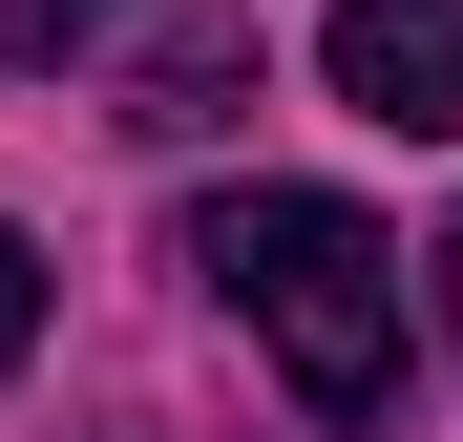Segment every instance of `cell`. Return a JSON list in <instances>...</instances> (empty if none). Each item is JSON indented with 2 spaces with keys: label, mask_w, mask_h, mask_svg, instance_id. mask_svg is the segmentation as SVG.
Segmentation results:
<instances>
[{
  "label": "cell",
  "mask_w": 463,
  "mask_h": 442,
  "mask_svg": "<svg viewBox=\"0 0 463 442\" xmlns=\"http://www.w3.org/2000/svg\"><path fill=\"white\" fill-rule=\"evenodd\" d=\"M190 274H211L232 316L274 337L295 421H337V442H379V421H401V380H421L401 232H358L337 190H211V211H190Z\"/></svg>",
  "instance_id": "6da1fadb"
},
{
  "label": "cell",
  "mask_w": 463,
  "mask_h": 442,
  "mask_svg": "<svg viewBox=\"0 0 463 442\" xmlns=\"http://www.w3.org/2000/svg\"><path fill=\"white\" fill-rule=\"evenodd\" d=\"M317 63H337V106H358V127H401V147L463 127V0H337Z\"/></svg>",
  "instance_id": "7a4b0ae2"
},
{
  "label": "cell",
  "mask_w": 463,
  "mask_h": 442,
  "mask_svg": "<svg viewBox=\"0 0 463 442\" xmlns=\"http://www.w3.org/2000/svg\"><path fill=\"white\" fill-rule=\"evenodd\" d=\"M232 106H253V22H190L169 63H147V106H127V127H232Z\"/></svg>",
  "instance_id": "3957f363"
},
{
  "label": "cell",
  "mask_w": 463,
  "mask_h": 442,
  "mask_svg": "<svg viewBox=\"0 0 463 442\" xmlns=\"http://www.w3.org/2000/svg\"><path fill=\"white\" fill-rule=\"evenodd\" d=\"M106 22H127V0H0V63H22V85H63Z\"/></svg>",
  "instance_id": "277c9868"
},
{
  "label": "cell",
  "mask_w": 463,
  "mask_h": 442,
  "mask_svg": "<svg viewBox=\"0 0 463 442\" xmlns=\"http://www.w3.org/2000/svg\"><path fill=\"white\" fill-rule=\"evenodd\" d=\"M22 337H43V253L0 232V380H22Z\"/></svg>",
  "instance_id": "5b68a950"
},
{
  "label": "cell",
  "mask_w": 463,
  "mask_h": 442,
  "mask_svg": "<svg viewBox=\"0 0 463 442\" xmlns=\"http://www.w3.org/2000/svg\"><path fill=\"white\" fill-rule=\"evenodd\" d=\"M421 295H442V337H463V211H442V253H421Z\"/></svg>",
  "instance_id": "8992f818"
}]
</instances>
